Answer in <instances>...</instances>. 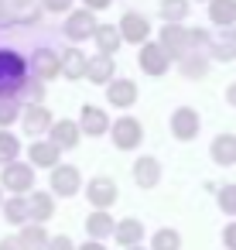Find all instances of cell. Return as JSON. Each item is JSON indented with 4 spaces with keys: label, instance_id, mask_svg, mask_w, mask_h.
<instances>
[{
    "label": "cell",
    "instance_id": "cell-39",
    "mask_svg": "<svg viewBox=\"0 0 236 250\" xmlns=\"http://www.w3.org/2000/svg\"><path fill=\"white\" fill-rule=\"evenodd\" d=\"M222 243H226V250H236V223H226V229H222Z\"/></svg>",
    "mask_w": 236,
    "mask_h": 250
},
{
    "label": "cell",
    "instance_id": "cell-35",
    "mask_svg": "<svg viewBox=\"0 0 236 250\" xmlns=\"http://www.w3.org/2000/svg\"><path fill=\"white\" fill-rule=\"evenodd\" d=\"M216 199H219V209H222V212L236 216V185H222Z\"/></svg>",
    "mask_w": 236,
    "mask_h": 250
},
{
    "label": "cell",
    "instance_id": "cell-17",
    "mask_svg": "<svg viewBox=\"0 0 236 250\" xmlns=\"http://www.w3.org/2000/svg\"><path fill=\"white\" fill-rule=\"evenodd\" d=\"M134 182H137L140 188H154V185L161 182V161L151 158V154L137 158V161H134Z\"/></svg>",
    "mask_w": 236,
    "mask_h": 250
},
{
    "label": "cell",
    "instance_id": "cell-1",
    "mask_svg": "<svg viewBox=\"0 0 236 250\" xmlns=\"http://www.w3.org/2000/svg\"><path fill=\"white\" fill-rule=\"evenodd\" d=\"M24 83H28V62L11 48H0V96H21Z\"/></svg>",
    "mask_w": 236,
    "mask_h": 250
},
{
    "label": "cell",
    "instance_id": "cell-16",
    "mask_svg": "<svg viewBox=\"0 0 236 250\" xmlns=\"http://www.w3.org/2000/svg\"><path fill=\"white\" fill-rule=\"evenodd\" d=\"M45 14L41 0H11V24H38Z\"/></svg>",
    "mask_w": 236,
    "mask_h": 250
},
{
    "label": "cell",
    "instance_id": "cell-14",
    "mask_svg": "<svg viewBox=\"0 0 236 250\" xmlns=\"http://www.w3.org/2000/svg\"><path fill=\"white\" fill-rule=\"evenodd\" d=\"M209 59H216V62L236 59V28H219V35L209 42Z\"/></svg>",
    "mask_w": 236,
    "mask_h": 250
},
{
    "label": "cell",
    "instance_id": "cell-25",
    "mask_svg": "<svg viewBox=\"0 0 236 250\" xmlns=\"http://www.w3.org/2000/svg\"><path fill=\"white\" fill-rule=\"evenodd\" d=\"M86 69H89V59L79 48H65L62 52V76L65 79H86Z\"/></svg>",
    "mask_w": 236,
    "mask_h": 250
},
{
    "label": "cell",
    "instance_id": "cell-12",
    "mask_svg": "<svg viewBox=\"0 0 236 250\" xmlns=\"http://www.w3.org/2000/svg\"><path fill=\"white\" fill-rule=\"evenodd\" d=\"M79 127H82V134H89V137H103V134H110V117L99 110V106H93V103H86L82 106V113H79Z\"/></svg>",
    "mask_w": 236,
    "mask_h": 250
},
{
    "label": "cell",
    "instance_id": "cell-27",
    "mask_svg": "<svg viewBox=\"0 0 236 250\" xmlns=\"http://www.w3.org/2000/svg\"><path fill=\"white\" fill-rule=\"evenodd\" d=\"M93 38H96V48H99L103 55H113V52L123 45V35H120V28H117V24H99Z\"/></svg>",
    "mask_w": 236,
    "mask_h": 250
},
{
    "label": "cell",
    "instance_id": "cell-24",
    "mask_svg": "<svg viewBox=\"0 0 236 250\" xmlns=\"http://www.w3.org/2000/svg\"><path fill=\"white\" fill-rule=\"evenodd\" d=\"M209 21L216 28H233L236 24V0H209Z\"/></svg>",
    "mask_w": 236,
    "mask_h": 250
},
{
    "label": "cell",
    "instance_id": "cell-40",
    "mask_svg": "<svg viewBox=\"0 0 236 250\" xmlns=\"http://www.w3.org/2000/svg\"><path fill=\"white\" fill-rule=\"evenodd\" d=\"M0 250H28V247H24L21 236H4V240H0Z\"/></svg>",
    "mask_w": 236,
    "mask_h": 250
},
{
    "label": "cell",
    "instance_id": "cell-33",
    "mask_svg": "<svg viewBox=\"0 0 236 250\" xmlns=\"http://www.w3.org/2000/svg\"><path fill=\"white\" fill-rule=\"evenodd\" d=\"M18 154H21V141L11 130H0V165L18 161Z\"/></svg>",
    "mask_w": 236,
    "mask_h": 250
},
{
    "label": "cell",
    "instance_id": "cell-22",
    "mask_svg": "<svg viewBox=\"0 0 236 250\" xmlns=\"http://www.w3.org/2000/svg\"><path fill=\"white\" fill-rule=\"evenodd\" d=\"M113 229H117V219H113L106 209L89 212V219H86V233H89V240H106V236H113Z\"/></svg>",
    "mask_w": 236,
    "mask_h": 250
},
{
    "label": "cell",
    "instance_id": "cell-28",
    "mask_svg": "<svg viewBox=\"0 0 236 250\" xmlns=\"http://www.w3.org/2000/svg\"><path fill=\"white\" fill-rule=\"evenodd\" d=\"M178 69L185 79H202L209 72V55L205 52H188L185 59H178Z\"/></svg>",
    "mask_w": 236,
    "mask_h": 250
},
{
    "label": "cell",
    "instance_id": "cell-21",
    "mask_svg": "<svg viewBox=\"0 0 236 250\" xmlns=\"http://www.w3.org/2000/svg\"><path fill=\"white\" fill-rule=\"evenodd\" d=\"M59 154H62V147H55L52 141H35L28 147V158H31L35 168H55L59 165Z\"/></svg>",
    "mask_w": 236,
    "mask_h": 250
},
{
    "label": "cell",
    "instance_id": "cell-42",
    "mask_svg": "<svg viewBox=\"0 0 236 250\" xmlns=\"http://www.w3.org/2000/svg\"><path fill=\"white\" fill-rule=\"evenodd\" d=\"M82 4H86L89 11H106V7H110V0H82Z\"/></svg>",
    "mask_w": 236,
    "mask_h": 250
},
{
    "label": "cell",
    "instance_id": "cell-26",
    "mask_svg": "<svg viewBox=\"0 0 236 250\" xmlns=\"http://www.w3.org/2000/svg\"><path fill=\"white\" fill-rule=\"evenodd\" d=\"M4 219H7L11 226H24V223L31 219V199H24V195L7 199V202H4Z\"/></svg>",
    "mask_w": 236,
    "mask_h": 250
},
{
    "label": "cell",
    "instance_id": "cell-6",
    "mask_svg": "<svg viewBox=\"0 0 236 250\" xmlns=\"http://www.w3.org/2000/svg\"><path fill=\"white\" fill-rule=\"evenodd\" d=\"M0 185H4V188H11L14 195L28 192V188L35 185V165H21V161H11V165H4Z\"/></svg>",
    "mask_w": 236,
    "mask_h": 250
},
{
    "label": "cell",
    "instance_id": "cell-8",
    "mask_svg": "<svg viewBox=\"0 0 236 250\" xmlns=\"http://www.w3.org/2000/svg\"><path fill=\"white\" fill-rule=\"evenodd\" d=\"M96 18H93V11L89 7H82V11H72L69 14V21L62 24V31H65V38H72V42H86V38H93L96 35Z\"/></svg>",
    "mask_w": 236,
    "mask_h": 250
},
{
    "label": "cell",
    "instance_id": "cell-31",
    "mask_svg": "<svg viewBox=\"0 0 236 250\" xmlns=\"http://www.w3.org/2000/svg\"><path fill=\"white\" fill-rule=\"evenodd\" d=\"M151 250H181V233L171 229V226L157 229V233L151 236Z\"/></svg>",
    "mask_w": 236,
    "mask_h": 250
},
{
    "label": "cell",
    "instance_id": "cell-45",
    "mask_svg": "<svg viewBox=\"0 0 236 250\" xmlns=\"http://www.w3.org/2000/svg\"><path fill=\"white\" fill-rule=\"evenodd\" d=\"M123 250H144V247H140V243H137V247H123Z\"/></svg>",
    "mask_w": 236,
    "mask_h": 250
},
{
    "label": "cell",
    "instance_id": "cell-44",
    "mask_svg": "<svg viewBox=\"0 0 236 250\" xmlns=\"http://www.w3.org/2000/svg\"><path fill=\"white\" fill-rule=\"evenodd\" d=\"M226 103H229V106H236V83H233V86H226Z\"/></svg>",
    "mask_w": 236,
    "mask_h": 250
},
{
    "label": "cell",
    "instance_id": "cell-46",
    "mask_svg": "<svg viewBox=\"0 0 236 250\" xmlns=\"http://www.w3.org/2000/svg\"><path fill=\"white\" fill-rule=\"evenodd\" d=\"M0 206H4V185H0Z\"/></svg>",
    "mask_w": 236,
    "mask_h": 250
},
{
    "label": "cell",
    "instance_id": "cell-18",
    "mask_svg": "<svg viewBox=\"0 0 236 250\" xmlns=\"http://www.w3.org/2000/svg\"><path fill=\"white\" fill-rule=\"evenodd\" d=\"M209 154H212V161H216L219 168L236 165V134H216V141H212Z\"/></svg>",
    "mask_w": 236,
    "mask_h": 250
},
{
    "label": "cell",
    "instance_id": "cell-5",
    "mask_svg": "<svg viewBox=\"0 0 236 250\" xmlns=\"http://www.w3.org/2000/svg\"><path fill=\"white\" fill-rule=\"evenodd\" d=\"M198 130H202V117H198V110H192V106H178V110L171 113V137H175V141H195Z\"/></svg>",
    "mask_w": 236,
    "mask_h": 250
},
{
    "label": "cell",
    "instance_id": "cell-36",
    "mask_svg": "<svg viewBox=\"0 0 236 250\" xmlns=\"http://www.w3.org/2000/svg\"><path fill=\"white\" fill-rule=\"evenodd\" d=\"M21 96H28L31 103H41V96H45V86H41V79H38V76H35V79L28 76V83H24V89H21Z\"/></svg>",
    "mask_w": 236,
    "mask_h": 250
},
{
    "label": "cell",
    "instance_id": "cell-29",
    "mask_svg": "<svg viewBox=\"0 0 236 250\" xmlns=\"http://www.w3.org/2000/svg\"><path fill=\"white\" fill-rule=\"evenodd\" d=\"M55 216V199H52V192H35L31 195V219L35 223H45V219H52Z\"/></svg>",
    "mask_w": 236,
    "mask_h": 250
},
{
    "label": "cell",
    "instance_id": "cell-13",
    "mask_svg": "<svg viewBox=\"0 0 236 250\" xmlns=\"http://www.w3.org/2000/svg\"><path fill=\"white\" fill-rule=\"evenodd\" d=\"M79 137H82V127H79L76 120H55L52 130H48V141H52L55 147H62V151H72V147L79 144Z\"/></svg>",
    "mask_w": 236,
    "mask_h": 250
},
{
    "label": "cell",
    "instance_id": "cell-34",
    "mask_svg": "<svg viewBox=\"0 0 236 250\" xmlns=\"http://www.w3.org/2000/svg\"><path fill=\"white\" fill-rule=\"evenodd\" d=\"M21 117V103L18 96H0V127H11Z\"/></svg>",
    "mask_w": 236,
    "mask_h": 250
},
{
    "label": "cell",
    "instance_id": "cell-20",
    "mask_svg": "<svg viewBox=\"0 0 236 250\" xmlns=\"http://www.w3.org/2000/svg\"><path fill=\"white\" fill-rule=\"evenodd\" d=\"M52 113L41 106V103H31L28 110H24V130L31 134V137H38V134H45V130H52Z\"/></svg>",
    "mask_w": 236,
    "mask_h": 250
},
{
    "label": "cell",
    "instance_id": "cell-11",
    "mask_svg": "<svg viewBox=\"0 0 236 250\" xmlns=\"http://www.w3.org/2000/svg\"><path fill=\"white\" fill-rule=\"evenodd\" d=\"M31 72L45 83V79H55V76H62V55L59 52H52V48H38L35 52V59H31Z\"/></svg>",
    "mask_w": 236,
    "mask_h": 250
},
{
    "label": "cell",
    "instance_id": "cell-3",
    "mask_svg": "<svg viewBox=\"0 0 236 250\" xmlns=\"http://www.w3.org/2000/svg\"><path fill=\"white\" fill-rule=\"evenodd\" d=\"M157 42L164 45V52H168L171 59H185L188 52H195V48H192V31L181 28V24H164L161 35H157Z\"/></svg>",
    "mask_w": 236,
    "mask_h": 250
},
{
    "label": "cell",
    "instance_id": "cell-9",
    "mask_svg": "<svg viewBox=\"0 0 236 250\" xmlns=\"http://www.w3.org/2000/svg\"><path fill=\"white\" fill-rule=\"evenodd\" d=\"M120 35L130 45H144V42H151V21L144 14H137V11H127L120 18Z\"/></svg>",
    "mask_w": 236,
    "mask_h": 250
},
{
    "label": "cell",
    "instance_id": "cell-23",
    "mask_svg": "<svg viewBox=\"0 0 236 250\" xmlns=\"http://www.w3.org/2000/svg\"><path fill=\"white\" fill-rule=\"evenodd\" d=\"M113 236H117V243H120V247H137V243H144V223H140V219H134V216H127V219H120V223H117Z\"/></svg>",
    "mask_w": 236,
    "mask_h": 250
},
{
    "label": "cell",
    "instance_id": "cell-32",
    "mask_svg": "<svg viewBox=\"0 0 236 250\" xmlns=\"http://www.w3.org/2000/svg\"><path fill=\"white\" fill-rule=\"evenodd\" d=\"M161 18L168 24H181L188 18V0H161Z\"/></svg>",
    "mask_w": 236,
    "mask_h": 250
},
{
    "label": "cell",
    "instance_id": "cell-43",
    "mask_svg": "<svg viewBox=\"0 0 236 250\" xmlns=\"http://www.w3.org/2000/svg\"><path fill=\"white\" fill-rule=\"evenodd\" d=\"M79 250H106V247H103V240H86Z\"/></svg>",
    "mask_w": 236,
    "mask_h": 250
},
{
    "label": "cell",
    "instance_id": "cell-10",
    "mask_svg": "<svg viewBox=\"0 0 236 250\" xmlns=\"http://www.w3.org/2000/svg\"><path fill=\"white\" fill-rule=\"evenodd\" d=\"M86 199H89L96 209H110V206L117 202V182H113L110 175H96V178H89V185H86Z\"/></svg>",
    "mask_w": 236,
    "mask_h": 250
},
{
    "label": "cell",
    "instance_id": "cell-2",
    "mask_svg": "<svg viewBox=\"0 0 236 250\" xmlns=\"http://www.w3.org/2000/svg\"><path fill=\"white\" fill-rule=\"evenodd\" d=\"M110 137H113V147L117 151H134L144 141V127H140L137 117H120V120H113Z\"/></svg>",
    "mask_w": 236,
    "mask_h": 250
},
{
    "label": "cell",
    "instance_id": "cell-30",
    "mask_svg": "<svg viewBox=\"0 0 236 250\" xmlns=\"http://www.w3.org/2000/svg\"><path fill=\"white\" fill-rule=\"evenodd\" d=\"M18 236L24 240V247H28V250H48V233H45V229H41V223H35V219H31Z\"/></svg>",
    "mask_w": 236,
    "mask_h": 250
},
{
    "label": "cell",
    "instance_id": "cell-4",
    "mask_svg": "<svg viewBox=\"0 0 236 250\" xmlns=\"http://www.w3.org/2000/svg\"><path fill=\"white\" fill-rule=\"evenodd\" d=\"M137 65H140L147 76H164L168 65H171V55L164 52L161 42H144V45H140V55H137Z\"/></svg>",
    "mask_w": 236,
    "mask_h": 250
},
{
    "label": "cell",
    "instance_id": "cell-37",
    "mask_svg": "<svg viewBox=\"0 0 236 250\" xmlns=\"http://www.w3.org/2000/svg\"><path fill=\"white\" fill-rule=\"evenodd\" d=\"M41 4H45V11H52V14L72 11V0H41Z\"/></svg>",
    "mask_w": 236,
    "mask_h": 250
},
{
    "label": "cell",
    "instance_id": "cell-7",
    "mask_svg": "<svg viewBox=\"0 0 236 250\" xmlns=\"http://www.w3.org/2000/svg\"><path fill=\"white\" fill-rule=\"evenodd\" d=\"M79 188H82V175H79L76 165H55V168H52V195L69 199V195H76Z\"/></svg>",
    "mask_w": 236,
    "mask_h": 250
},
{
    "label": "cell",
    "instance_id": "cell-41",
    "mask_svg": "<svg viewBox=\"0 0 236 250\" xmlns=\"http://www.w3.org/2000/svg\"><path fill=\"white\" fill-rule=\"evenodd\" d=\"M0 24H11V0H0Z\"/></svg>",
    "mask_w": 236,
    "mask_h": 250
},
{
    "label": "cell",
    "instance_id": "cell-15",
    "mask_svg": "<svg viewBox=\"0 0 236 250\" xmlns=\"http://www.w3.org/2000/svg\"><path fill=\"white\" fill-rule=\"evenodd\" d=\"M106 100H110V106H120V110L134 106L137 103V83L134 79H113L106 86Z\"/></svg>",
    "mask_w": 236,
    "mask_h": 250
},
{
    "label": "cell",
    "instance_id": "cell-19",
    "mask_svg": "<svg viewBox=\"0 0 236 250\" xmlns=\"http://www.w3.org/2000/svg\"><path fill=\"white\" fill-rule=\"evenodd\" d=\"M113 72H117V65H113V55H93L89 59V69H86V76H89V83H96V86H110L113 83Z\"/></svg>",
    "mask_w": 236,
    "mask_h": 250
},
{
    "label": "cell",
    "instance_id": "cell-38",
    "mask_svg": "<svg viewBox=\"0 0 236 250\" xmlns=\"http://www.w3.org/2000/svg\"><path fill=\"white\" fill-rule=\"evenodd\" d=\"M48 250H79V247H76L69 236H52V240H48Z\"/></svg>",
    "mask_w": 236,
    "mask_h": 250
}]
</instances>
